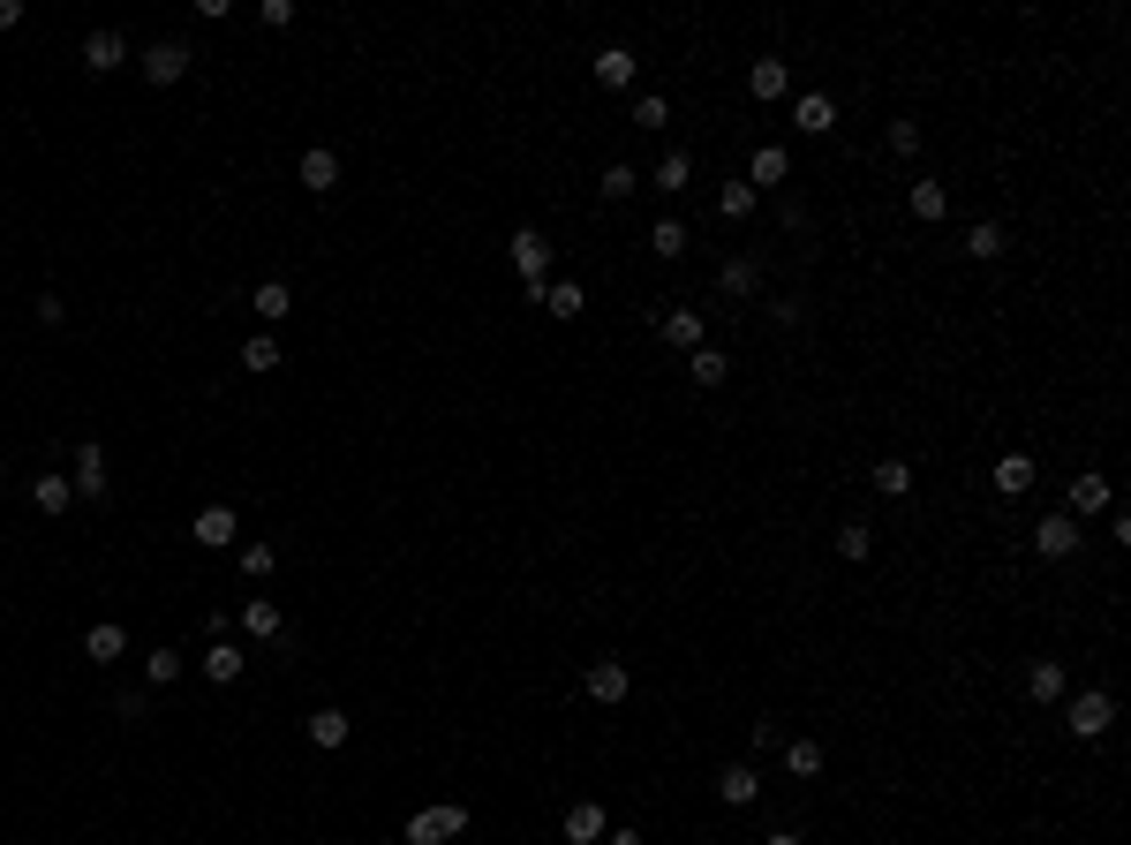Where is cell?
I'll list each match as a JSON object with an SVG mask.
<instances>
[{
  "label": "cell",
  "instance_id": "1",
  "mask_svg": "<svg viewBox=\"0 0 1131 845\" xmlns=\"http://www.w3.org/2000/svg\"><path fill=\"white\" fill-rule=\"evenodd\" d=\"M1109 724H1117V695H1109V687H1087V695H1071V702H1064V732H1071L1079 748L1109 740Z\"/></svg>",
  "mask_w": 1131,
  "mask_h": 845
},
{
  "label": "cell",
  "instance_id": "2",
  "mask_svg": "<svg viewBox=\"0 0 1131 845\" xmlns=\"http://www.w3.org/2000/svg\"><path fill=\"white\" fill-rule=\"evenodd\" d=\"M1026 544H1034V559H1048V566H1064V559H1079V544H1087V529H1079L1071 513L1056 507V513H1041V521H1034V536H1026Z\"/></svg>",
  "mask_w": 1131,
  "mask_h": 845
},
{
  "label": "cell",
  "instance_id": "3",
  "mask_svg": "<svg viewBox=\"0 0 1131 845\" xmlns=\"http://www.w3.org/2000/svg\"><path fill=\"white\" fill-rule=\"evenodd\" d=\"M461 831H468V807H453V801L416 807V815L400 823V838H408V845H446V838H461Z\"/></svg>",
  "mask_w": 1131,
  "mask_h": 845
},
{
  "label": "cell",
  "instance_id": "4",
  "mask_svg": "<svg viewBox=\"0 0 1131 845\" xmlns=\"http://www.w3.org/2000/svg\"><path fill=\"white\" fill-rule=\"evenodd\" d=\"M189 61H197V53H189L181 39H159V45L136 53V69H144V84H151V91H174L181 76H189Z\"/></svg>",
  "mask_w": 1131,
  "mask_h": 845
},
{
  "label": "cell",
  "instance_id": "5",
  "mask_svg": "<svg viewBox=\"0 0 1131 845\" xmlns=\"http://www.w3.org/2000/svg\"><path fill=\"white\" fill-rule=\"evenodd\" d=\"M1109 507H1117V491H1109V476H1101V468H1079V476L1064 483V513H1071V521H1087V513H1109Z\"/></svg>",
  "mask_w": 1131,
  "mask_h": 845
},
{
  "label": "cell",
  "instance_id": "6",
  "mask_svg": "<svg viewBox=\"0 0 1131 845\" xmlns=\"http://www.w3.org/2000/svg\"><path fill=\"white\" fill-rule=\"evenodd\" d=\"M793 91V61L785 53H762V61H747V98L754 106H777Z\"/></svg>",
  "mask_w": 1131,
  "mask_h": 845
},
{
  "label": "cell",
  "instance_id": "7",
  "mask_svg": "<svg viewBox=\"0 0 1131 845\" xmlns=\"http://www.w3.org/2000/svg\"><path fill=\"white\" fill-rule=\"evenodd\" d=\"M505 257H513V272L528 280V295H536V288H544V272H551V242L536 234V227H521V234L505 242Z\"/></svg>",
  "mask_w": 1131,
  "mask_h": 845
},
{
  "label": "cell",
  "instance_id": "8",
  "mask_svg": "<svg viewBox=\"0 0 1131 845\" xmlns=\"http://www.w3.org/2000/svg\"><path fill=\"white\" fill-rule=\"evenodd\" d=\"M785 181H793V152H785V144H754L747 152V189L762 197V189H785Z\"/></svg>",
  "mask_w": 1131,
  "mask_h": 845
},
{
  "label": "cell",
  "instance_id": "9",
  "mask_svg": "<svg viewBox=\"0 0 1131 845\" xmlns=\"http://www.w3.org/2000/svg\"><path fill=\"white\" fill-rule=\"evenodd\" d=\"M627 687H633V672L619 665V657H596V665L582 672V695H588V702H604V710H611V702H627Z\"/></svg>",
  "mask_w": 1131,
  "mask_h": 845
},
{
  "label": "cell",
  "instance_id": "10",
  "mask_svg": "<svg viewBox=\"0 0 1131 845\" xmlns=\"http://www.w3.org/2000/svg\"><path fill=\"white\" fill-rule=\"evenodd\" d=\"M657 340L694 355V347H710V325H702V310H657Z\"/></svg>",
  "mask_w": 1131,
  "mask_h": 845
},
{
  "label": "cell",
  "instance_id": "11",
  "mask_svg": "<svg viewBox=\"0 0 1131 845\" xmlns=\"http://www.w3.org/2000/svg\"><path fill=\"white\" fill-rule=\"evenodd\" d=\"M1034 483H1041L1034 453H1004V461H996V476H988V491H996V499H1034Z\"/></svg>",
  "mask_w": 1131,
  "mask_h": 845
},
{
  "label": "cell",
  "instance_id": "12",
  "mask_svg": "<svg viewBox=\"0 0 1131 845\" xmlns=\"http://www.w3.org/2000/svg\"><path fill=\"white\" fill-rule=\"evenodd\" d=\"M69 483H76V499H106V491H114V476H106V446H98V438L76 446V476H69Z\"/></svg>",
  "mask_w": 1131,
  "mask_h": 845
},
{
  "label": "cell",
  "instance_id": "13",
  "mask_svg": "<svg viewBox=\"0 0 1131 845\" xmlns=\"http://www.w3.org/2000/svg\"><path fill=\"white\" fill-rule=\"evenodd\" d=\"M1064 687H1071V672H1064V657H1034V665H1026V702H1034V710H1048V702H1064Z\"/></svg>",
  "mask_w": 1131,
  "mask_h": 845
},
{
  "label": "cell",
  "instance_id": "14",
  "mask_svg": "<svg viewBox=\"0 0 1131 845\" xmlns=\"http://www.w3.org/2000/svg\"><path fill=\"white\" fill-rule=\"evenodd\" d=\"M122 61H136L122 31H106V23H98V31H84V69H91V76H114Z\"/></svg>",
  "mask_w": 1131,
  "mask_h": 845
},
{
  "label": "cell",
  "instance_id": "15",
  "mask_svg": "<svg viewBox=\"0 0 1131 845\" xmlns=\"http://www.w3.org/2000/svg\"><path fill=\"white\" fill-rule=\"evenodd\" d=\"M793 128H799V136H830V128H838V98H830V91H799V98H793Z\"/></svg>",
  "mask_w": 1131,
  "mask_h": 845
},
{
  "label": "cell",
  "instance_id": "16",
  "mask_svg": "<svg viewBox=\"0 0 1131 845\" xmlns=\"http://www.w3.org/2000/svg\"><path fill=\"white\" fill-rule=\"evenodd\" d=\"M716 295H724V302H754V295H762V264H754V257H724V264H716Z\"/></svg>",
  "mask_w": 1131,
  "mask_h": 845
},
{
  "label": "cell",
  "instance_id": "17",
  "mask_svg": "<svg viewBox=\"0 0 1131 845\" xmlns=\"http://www.w3.org/2000/svg\"><path fill=\"white\" fill-rule=\"evenodd\" d=\"M905 211H913L921 227H943V219H951V189H943V181H905Z\"/></svg>",
  "mask_w": 1131,
  "mask_h": 845
},
{
  "label": "cell",
  "instance_id": "18",
  "mask_svg": "<svg viewBox=\"0 0 1131 845\" xmlns=\"http://www.w3.org/2000/svg\"><path fill=\"white\" fill-rule=\"evenodd\" d=\"M302 189H310V197H333L339 189V152L310 144V152H302Z\"/></svg>",
  "mask_w": 1131,
  "mask_h": 845
},
{
  "label": "cell",
  "instance_id": "19",
  "mask_svg": "<svg viewBox=\"0 0 1131 845\" xmlns=\"http://www.w3.org/2000/svg\"><path fill=\"white\" fill-rule=\"evenodd\" d=\"M716 793H724V807H754L762 801V770H754V762H724Z\"/></svg>",
  "mask_w": 1131,
  "mask_h": 845
},
{
  "label": "cell",
  "instance_id": "20",
  "mask_svg": "<svg viewBox=\"0 0 1131 845\" xmlns=\"http://www.w3.org/2000/svg\"><path fill=\"white\" fill-rule=\"evenodd\" d=\"M84 657H91V665H122V657H128V627H122V619H98V627L84 634Z\"/></svg>",
  "mask_w": 1131,
  "mask_h": 845
},
{
  "label": "cell",
  "instance_id": "21",
  "mask_svg": "<svg viewBox=\"0 0 1131 845\" xmlns=\"http://www.w3.org/2000/svg\"><path fill=\"white\" fill-rule=\"evenodd\" d=\"M604 831H611V823H604V801L566 807V845H604Z\"/></svg>",
  "mask_w": 1131,
  "mask_h": 845
},
{
  "label": "cell",
  "instance_id": "22",
  "mask_svg": "<svg viewBox=\"0 0 1131 845\" xmlns=\"http://www.w3.org/2000/svg\"><path fill=\"white\" fill-rule=\"evenodd\" d=\"M588 69H596V84H604V91H627L641 61H633V45H604V53H596Z\"/></svg>",
  "mask_w": 1131,
  "mask_h": 845
},
{
  "label": "cell",
  "instance_id": "23",
  "mask_svg": "<svg viewBox=\"0 0 1131 845\" xmlns=\"http://www.w3.org/2000/svg\"><path fill=\"white\" fill-rule=\"evenodd\" d=\"M868 491H876V499H913V461H898V453L876 461L868 468Z\"/></svg>",
  "mask_w": 1131,
  "mask_h": 845
},
{
  "label": "cell",
  "instance_id": "24",
  "mask_svg": "<svg viewBox=\"0 0 1131 845\" xmlns=\"http://www.w3.org/2000/svg\"><path fill=\"white\" fill-rule=\"evenodd\" d=\"M242 634H256V641H280V634H287V612H280L272 596H250V604H242Z\"/></svg>",
  "mask_w": 1131,
  "mask_h": 845
},
{
  "label": "cell",
  "instance_id": "25",
  "mask_svg": "<svg viewBox=\"0 0 1131 845\" xmlns=\"http://www.w3.org/2000/svg\"><path fill=\"white\" fill-rule=\"evenodd\" d=\"M302 732H310V748H347L355 718H347V710H310V718H302Z\"/></svg>",
  "mask_w": 1131,
  "mask_h": 845
},
{
  "label": "cell",
  "instance_id": "26",
  "mask_svg": "<svg viewBox=\"0 0 1131 845\" xmlns=\"http://www.w3.org/2000/svg\"><path fill=\"white\" fill-rule=\"evenodd\" d=\"M250 310L264 317V325H280V317H294V288H287V280H256V288H250Z\"/></svg>",
  "mask_w": 1131,
  "mask_h": 845
},
{
  "label": "cell",
  "instance_id": "27",
  "mask_svg": "<svg viewBox=\"0 0 1131 845\" xmlns=\"http://www.w3.org/2000/svg\"><path fill=\"white\" fill-rule=\"evenodd\" d=\"M31 507H39V513H69V507H76V483H69L61 468H53V476H31Z\"/></svg>",
  "mask_w": 1131,
  "mask_h": 845
},
{
  "label": "cell",
  "instance_id": "28",
  "mask_svg": "<svg viewBox=\"0 0 1131 845\" xmlns=\"http://www.w3.org/2000/svg\"><path fill=\"white\" fill-rule=\"evenodd\" d=\"M687 378L702 385V393H716V385L732 378V355H724V347H694V355H687Z\"/></svg>",
  "mask_w": 1131,
  "mask_h": 845
},
{
  "label": "cell",
  "instance_id": "29",
  "mask_svg": "<svg viewBox=\"0 0 1131 845\" xmlns=\"http://www.w3.org/2000/svg\"><path fill=\"white\" fill-rule=\"evenodd\" d=\"M536 302H544V310H551V317H558V325H574V317H582V310H588L582 280H551V288H544V295H536Z\"/></svg>",
  "mask_w": 1131,
  "mask_h": 845
},
{
  "label": "cell",
  "instance_id": "30",
  "mask_svg": "<svg viewBox=\"0 0 1131 845\" xmlns=\"http://www.w3.org/2000/svg\"><path fill=\"white\" fill-rule=\"evenodd\" d=\"M754 205H762V197H754L747 181H724V189H716V219H724V227H747Z\"/></svg>",
  "mask_w": 1131,
  "mask_h": 845
},
{
  "label": "cell",
  "instance_id": "31",
  "mask_svg": "<svg viewBox=\"0 0 1131 845\" xmlns=\"http://www.w3.org/2000/svg\"><path fill=\"white\" fill-rule=\"evenodd\" d=\"M234 529H242V521H234L227 507H205L197 521H189V536H197V544H211V551H219V544H234Z\"/></svg>",
  "mask_w": 1131,
  "mask_h": 845
},
{
  "label": "cell",
  "instance_id": "32",
  "mask_svg": "<svg viewBox=\"0 0 1131 845\" xmlns=\"http://www.w3.org/2000/svg\"><path fill=\"white\" fill-rule=\"evenodd\" d=\"M1004 242H1010V234H1004V227H996V219H973V227H965V257H973V264H988V257H1004Z\"/></svg>",
  "mask_w": 1131,
  "mask_h": 845
},
{
  "label": "cell",
  "instance_id": "33",
  "mask_svg": "<svg viewBox=\"0 0 1131 845\" xmlns=\"http://www.w3.org/2000/svg\"><path fill=\"white\" fill-rule=\"evenodd\" d=\"M242 371H250V378H272V371H280V340L250 333V340H242Z\"/></svg>",
  "mask_w": 1131,
  "mask_h": 845
},
{
  "label": "cell",
  "instance_id": "34",
  "mask_svg": "<svg viewBox=\"0 0 1131 845\" xmlns=\"http://www.w3.org/2000/svg\"><path fill=\"white\" fill-rule=\"evenodd\" d=\"M838 559H845V566H868V559H876V529H868V521H845V529H838Z\"/></svg>",
  "mask_w": 1131,
  "mask_h": 845
},
{
  "label": "cell",
  "instance_id": "35",
  "mask_svg": "<svg viewBox=\"0 0 1131 845\" xmlns=\"http://www.w3.org/2000/svg\"><path fill=\"white\" fill-rule=\"evenodd\" d=\"M205 679H211V687H234V679H242V649H234V641H211V649H205Z\"/></svg>",
  "mask_w": 1131,
  "mask_h": 845
},
{
  "label": "cell",
  "instance_id": "36",
  "mask_svg": "<svg viewBox=\"0 0 1131 845\" xmlns=\"http://www.w3.org/2000/svg\"><path fill=\"white\" fill-rule=\"evenodd\" d=\"M649 181H657V189H664V197H679V189H687V181H694V152H664V159H657V174H649Z\"/></svg>",
  "mask_w": 1131,
  "mask_h": 845
},
{
  "label": "cell",
  "instance_id": "37",
  "mask_svg": "<svg viewBox=\"0 0 1131 845\" xmlns=\"http://www.w3.org/2000/svg\"><path fill=\"white\" fill-rule=\"evenodd\" d=\"M687 242H694V234H687V219H657V227H649V250L664 257V264H671V257H687Z\"/></svg>",
  "mask_w": 1131,
  "mask_h": 845
},
{
  "label": "cell",
  "instance_id": "38",
  "mask_svg": "<svg viewBox=\"0 0 1131 845\" xmlns=\"http://www.w3.org/2000/svg\"><path fill=\"white\" fill-rule=\"evenodd\" d=\"M777 755H785V770H793V778H823V740H785Z\"/></svg>",
  "mask_w": 1131,
  "mask_h": 845
},
{
  "label": "cell",
  "instance_id": "39",
  "mask_svg": "<svg viewBox=\"0 0 1131 845\" xmlns=\"http://www.w3.org/2000/svg\"><path fill=\"white\" fill-rule=\"evenodd\" d=\"M596 189H604V205H619V197H633V189H641V174H633L627 159H611V167H604V181H596Z\"/></svg>",
  "mask_w": 1131,
  "mask_h": 845
},
{
  "label": "cell",
  "instance_id": "40",
  "mask_svg": "<svg viewBox=\"0 0 1131 845\" xmlns=\"http://www.w3.org/2000/svg\"><path fill=\"white\" fill-rule=\"evenodd\" d=\"M181 679V649H151L144 657V687H174Z\"/></svg>",
  "mask_w": 1131,
  "mask_h": 845
},
{
  "label": "cell",
  "instance_id": "41",
  "mask_svg": "<svg viewBox=\"0 0 1131 845\" xmlns=\"http://www.w3.org/2000/svg\"><path fill=\"white\" fill-rule=\"evenodd\" d=\"M882 144H890L898 159H913V152H921V122H905V114H898V122L882 128Z\"/></svg>",
  "mask_w": 1131,
  "mask_h": 845
},
{
  "label": "cell",
  "instance_id": "42",
  "mask_svg": "<svg viewBox=\"0 0 1131 845\" xmlns=\"http://www.w3.org/2000/svg\"><path fill=\"white\" fill-rule=\"evenodd\" d=\"M664 122H671V98L641 91V98H633V128H664Z\"/></svg>",
  "mask_w": 1131,
  "mask_h": 845
},
{
  "label": "cell",
  "instance_id": "43",
  "mask_svg": "<svg viewBox=\"0 0 1131 845\" xmlns=\"http://www.w3.org/2000/svg\"><path fill=\"white\" fill-rule=\"evenodd\" d=\"M114 710H122V724H144V718H151V687H122Z\"/></svg>",
  "mask_w": 1131,
  "mask_h": 845
},
{
  "label": "cell",
  "instance_id": "44",
  "mask_svg": "<svg viewBox=\"0 0 1131 845\" xmlns=\"http://www.w3.org/2000/svg\"><path fill=\"white\" fill-rule=\"evenodd\" d=\"M747 740H754V755H777V748H785V724H777V718H754Z\"/></svg>",
  "mask_w": 1131,
  "mask_h": 845
},
{
  "label": "cell",
  "instance_id": "45",
  "mask_svg": "<svg viewBox=\"0 0 1131 845\" xmlns=\"http://www.w3.org/2000/svg\"><path fill=\"white\" fill-rule=\"evenodd\" d=\"M272 566H280V551H272V544H242V574H250V582H264Z\"/></svg>",
  "mask_w": 1131,
  "mask_h": 845
},
{
  "label": "cell",
  "instance_id": "46",
  "mask_svg": "<svg viewBox=\"0 0 1131 845\" xmlns=\"http://www.w3.org/2000/svg\"><path fill=\"white\" fill-rule=\"evenodd\" d=\"M256 15H264V23H272V31H287V23H294V0H264V8H256Z\"/></svg>",
  "mask_w": 1131,
  "mask_h": 845
},
{
  "label": "cell",
  "instance_id": "47",
  "mask_svg": "<svg viewBox=\"0 0 1131 845\" xmlns=\"http://www.w3.org/2000/svg\"><path fill=\"white\" fill-rule=\"evenodd\" d=\"M23 23V0H0V31H15Z\"/></svg>",
  "mask_w": 1131,
  "mask_h": 845
},
{
  "label": "cell",
  "instance_id": "48",
  "mask_svg": "<svg viewBox=\"0 0 1131 845\" xmlns=\"http://www.w3.org/2000/svg\"><path fill=\"white\" fill-rule=\"evenodd\" d=\"M604 845H649L641 831H604Z\"/></svg>",
  "mask_w": 1131,
  "mask_h": 845
},
{
  "label": "cell",
  "instance_id": "49",
  "mask_svg": "<svg viewBox=\"0 0 1131 845\" xmlns=\"http://www.w3.org/2000/svg\"><path fill=\"white\" fill-rule=\"evenodd\" d=\"M762 845H807V838H799V831H769Z\"/></svg>",
  "mask_w": 1131,
  "mask_h": 845
}]
</instances>
